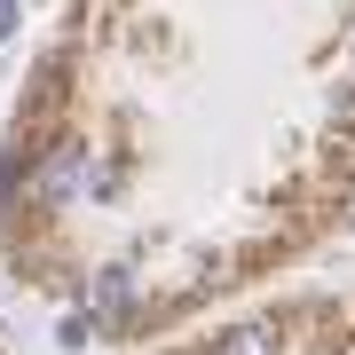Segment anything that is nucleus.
Wrapping results in <instances>:
<instances>
[{
	"label": "nucleus",
	"instance_id": "2",
	"mask_svg": "<svg viewBox=\"0 0 355 355\" xmlns=\"http://www.w3.org/2000/svg\"><path fill=\"white\" fill-rule=\"evenodd\" d=\"M71 182H79V158H55L48 182H40V198H71Z\"/></svg>",
	"mask_w": 355,
	"mask_h": 355
},
{
	"label": "nucleus",
	"instance_id": "1",
	"mask_svg": "<svg viewBox=\"0 0 355 355\" xmlns=\"http://www.w3.org/2000/svg\"><path fill=\"white\" fill-rule=\"evenodd\" d=\"M214 355H284V340H277V324H229Z\"/></svg>",
	"mask_w": 355,
	"mask_h": 355
},
{
	"label": "nucleus",
	"instance_id": "4",
	"mask_svg": "<svg viewBox=\"0 0 355 355\" xmlns=\"http://www.w3.org/2000/svg\"><path fill=\"white\" fill-rule=\"evenodd\" d=\"M340 119H355V87H347V95H340Z\"/></svg>",
	"mask_w": 355,
	"mask_h": 355
},
{
	"label": "nucleus",
	"instance_id": "3",
	"mask_svg": "<svg viewBox=\"0 0 355 355\" xmlns=\"http://www.w3.org/2000/svg\"><path fill=\"white\" fill-rule=\"evenodd\" d=\"M16 32V0H0V40H8Z\"/></svg>",
	"mask_w": 355,
	"mask_h": 355
}]
</instances>
